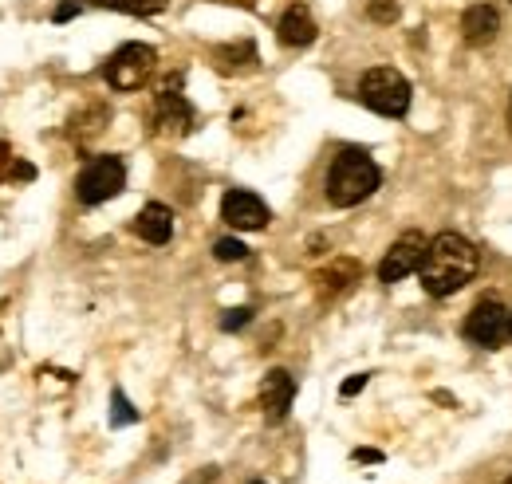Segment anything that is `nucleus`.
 <instances>
[{"label":"nucleus","instance_id":"nucleus-1","mask_svg":"<svg viewBox=\"0 0 512 484\" xmlns=\"http://www.w3.org/2000/svg\"><path fill=\"white\" fill-rule=\"evenodd\" d=\"M477 268H481L477 244L465 241L461 233H442V237H434L430 248H426V260H422L418 276H422V288L430 296L446 300V296L461 292L477 276Z\"/></svg>","mask_w":512,"mask_h":484},{"label":"nucleus","instance_id":"nucleus-2","mask_svg":"<svg viewBox=\"0 0 512 484\" xmlns=\"http://www.w3.org/2000/svg\"><path fill=\"white\" fill-rule=\"evenodd\" d=\"M383 182V170L375 166V158L367 150H339L331 170H327V201L335 209H351L359 201H367Z\"/></svg>","mask_w":512,"mask_h":484},{"label":"nucleus","instance_id":"nucleus-3","mask_svg":"<svg viewBox=\"0 0 512 484\" xmlns=\"http://www.w3.org/2000/svg\"><path fill=\"white\" fill-rule=\"evenodd\" d=\"M410 95H414L410 79H406L402 71H394V67H371V71L359 79V99H363V107H371V111L383 115V119H402V115L410 111Z\"/></svg>","mask_w":512,"mask_h":484},{"label":"nucleus","instance_id":"nucleus-4","mask_svg":"<svg viewBox=\"0 0 512 484\" xmlns=\"http://www.w3.org/2000/svg\"><path fill=\"white\" fill-rule=\"evenodd\" d=\"M123 185H127V166H123V158L99 154V158H91V162L83 166V174H79V182H75V193H79L83 205H103V201L119 197Z\"/></svg>","mask_w":512,"mask_h":484},{"label":"nucleus","instance_id":"nucleus-5","mask_svg":"<svg viewBox=\"0 0 512 484\" xmlns=\"http://www.w3.org/2000/svg\"><path fill=\"white\" fill-rule=\"evenodd\" d=\"M154 63H158V52L150 44H123L107 67H103V79L115 87V91H138L150 75H154Z\"/></svg>","mask_w":512,"mask_h":484},{"label":"nucleus","instance_id":"nucleus-6","mask_svg":"<svg viewBox=\"0 0 512 484\" xmlns=\"http://www.w3.org/2000/svg\"><path fill=\"white\" fill-rule=\"evenodd\" d=\"M512 331V311L501 300H481L465 315V339L477 347H501Z\"/></svg>","mask_w":512,"mask_h":484},{"label":"nucleus","instance_id":"nucleus-7","mask_svg":"<svg viewBox=\"0 0 512 484\" xmlns=\"http://www.w3.org/2000/svg\"><path fill=\"white\" fill-rule=\"evenodd\" d=\"M426 248H430V241L422 233H402L386 248L383 264H379V280L383 284H402L406 276H414L422 268V260H426Z\"/></svg>","mask_w":512,"mask_h":484},{"label":"nucleus","instance_id":"nucleus-8","mask_svg":"<svg viewBox=\"0 0 512 484\" xmlns=\"http://www.w3.org/2000/svg\"><path fill=\"white\" fill-rule=\"evenodd\" d=\"M268 205L256 197L253 189H229L225 197H221V221L229 225V229H241V233H256V229H264L268 225Z\"/></svg>","mask_w":512,"mask_h":484},{"label":"nucleus","instance_id":"nucleus-9","mask_svg":"<svg viewBox=\"0 0 512 484\" xmlns=\"http://www.w3.org/2000/svg\"><path fill=\"white\" fill-rule=\"evenodd\" d=\"M296 402V378L288 370H268L264 374V386H260V410L268 422H284L288 410Z\"/></svg>","mask_w":512,"mask_h":484},{"label":"nucleus","instance_id":"nucleus-10","mask_svg":"<svg viewBox=\"0 0 512 484\" xmlns=\"http://www.w3.org/2000/svg\"><path fill=\"white\" fill-rule=\"evenodd\" d=\"M154 126L162 134H186L193 126V107L190 99L178 87H162L154 99Z\"/></svg>","mask_w":512,"mask_h":484},{"label":"nucleus","instance_id":"nucleus-11","mask_svg":"<svg viewBox=\"0 0 512 484\" xmlns=\"http://www.w3.org/2000/svg\"><path fill=\"white\" fill-rule=\"evenodd\" d=\"M497 28H501V16H497L493 4H469L465 16H461V40L473 44V48L489 44L497 36Z\"/></svg>","mask_w":512,"mask_h":484},{"label":"nucleus","instance_id":"nucleus-12","mask_svg":"<svg viewBox=\"0 0 512 484\" xmlns=\"http://www.w3.org/2000/svg\"><path fill=\"white\" fill-rule=\"evenodd\" d=\"M316 20H312V12L304 8V4H292L284 16H280V24H276V36H280V44H288V48H308L312 40H316Z\"/></svg>","mask_w":512,"mask_h":484},{"label":"nucleus","instance_id":"nucleus-13","mask_svg":"<svg viewBox=\"0 0 512 484\" xmlns=\"http://www.w3.org/2000/svg\"><path fill=\"white\" fill-rule=\"evenodd\" d=\"M134 233L142 237L146 244H166L174 237V213H170V205H158V201H150L138 217H134Z\"/></svg>","mask_w":512,"mask_h":484},{"label":"nucleus","instance_id":"nucleus-14","mask_svg":"<svg viewBox=\"0 0 512 484\" xmlns=\"http://www.w3.org/2000/svg\"><path fill=\"white\" fill-rule=\"evenodd\" d=\"M359 276H363V268L355 264V260H347V256H339V260H331L327 268H323L320 276H316V284H320V296H343L351 284H359Z\"/></svg>","mask_w":512,"mask_h":484},{"label":"nucleus","instance_id":"nucleus-15","mask_svg":"<svg viewBox=\"0 0 512 484\" xmlns=\"http://www.w3.org/2000/svg\"><path fill=\"white\" fill-rule=\"evenodd\" d=\"M213 60H217L221 71H237V67L256 63V52H253V44H233V48H217Z\"/></svg>","mask_w":512,"mask_h":484},{"label":"nucleus","instance_id":"nucleus-16","mask_svg":"<svg viewBox=\"0 0 512 484\" xmlns=\"http://www.w3.org/2000/svg\"><path fill=\"white\" fill-rule=\"evenodd\" d=\"M36 170L28 162H20L16 154H8V146H0V182H32Z\"/></svg>","mask_w":512,"mask_h":484},{"label":"nucleus","instance_id":"nucleus-17","mask_svg":"<svg viewBox=\"0 0 512 484\" xmlns=\"http://www.w3.org/2000/svg\"><path fill=\"white\" fill-rule=\"evenodd\" d=\"M95 4L111 12H127V16H154L166 8V0H95Z\"/></svg>","mask_w":512,"mask_h":484},{"label":"nucleus","instance_id":"nucleus-18","mask_svg":"<svg viewBox=\"0 0 512 484\" xmlns=\"http://www.w3.org/2000/svg\"><path fill=\"white\" fill-rule=\"evenodd\" d=\"M130 422H138V410L130 406L123 390H115L111 394V425H130Z\"/></svg>","mask_w":512,"mask_h":484},{"label":"nucleus","instance_id":"nucleus-19","mask_svg":"<svg viewBox=\"0 0 512 484\" xmlns=\"http://www.w3.org/2000/svg\"><path fill=\"white\" fill-rule=\"evenodd\" d=\"M367 16L375 24H394L398 20V0H367Z\"/></svg>","mask_w":512,"mask_h":484},{"label":"nucleus","instance_id":"nucleus-20","mask_svg":"<svg viewBox=\"0 0 512 484\" xmlns=\"http://www.w3.org/2000/svg\"><path fill=\"white\" fill-rule=\"evenodd\" d=\"M213 256L229 264V260H245V256H249V248H245V244L237 241V237H225V241L213 244Z\"/></svg>","mask_w":512,"mask_h":484},{"label":"nucleus","instance_id":"nucleus-21","mask_svg":"<svg viewBox=\"0 0 512 484\" xmlns=\"http://www.w3.org/2000/svg\"><path fill=\"white\" fill-rule=\"evenodd\" d=\"M249 319H253V307H233L221 315V331H241Z\"/></svg>","mask_w":512,"mask_h":484},{"label":"nucleus","instance_id":"nucleus-22","mask_svg":"<svg viewBox=\"0 0 512 484\" xmlns=\"http://www.w3.org/2000/svg\"><path fill=\"white\" fill-rule=\"evenodd\" d=\"M79 12H83V4H79V0H64V4H60V8L52 12V20H56V24H64V20L79 16Z\"/></svg>","mask_w":512,"mask_h":484},{"label":"nucleus","instance_id":"nucleus-23","mask_svg":"<svg viewBox=\"0 0 512 484\" xmlns=\"http://www.w3.org/2000/svg\"><path fill=\"white\" fill-rule=\"evenodd\" d=\"M367 378H371V374H351V378L343 382V398H355V394L367 386Z\"/></svg>","mask_w":512,"mask_h":484},{"label":"nucleus","instance_id":"nucleus-24","mask_svg":"<svg viewBox=\"0 0 512 484\" xmlns=\"http://www.w3.org/2000/svg\"><path fill=\"white\" fill-rule=\"evenodd\" d=\"M355 461H383L375 449H355Z\"/></svg>","mask_w":512,"mask_h":484},{"label":"nucleus","instance_id":"nucleus-25","mask_svg":"<svg viewBox=\"0 0 512 484\" xmlns=\"http://www.w3.org/2000/svg\"><path fill=\"white\" fill-rule=\"evenodd\" d=\"M217 4H237V8H253L256 0H217Z\"/></svg>","mask_w":512,"mask_h":484},{"label":"nucleus","instance_id":"nucleus-26","mask_svg":"<svg viewBox=\"0 0 512 484\" xmlns=\"http://www.w3.org/2000/svg\"><path fill=\"white\" fill-rule=\"evenodd\" d=\"M509 122H512V103H509Z\"/></svg>","mask_w":512,"mask_h":484},{"label":"nucleus","instance_id":"nucleus-27","mask_svg":"<svg viewBox=\"0 0 512 484\" xmlns=\"http://www.w3.org/2000/svg\"><path fill=\"white\" fill-rule=\"evenodd\" d=\"M505 484H512V477H509V481H505Z\"/></svg>","mask_w":512,"mask_h":484},{"label":"nucleus","instance_id":"nucleus-28","mask_svg":"<svg viewBox=\"0 0 512 484\" xmlns=\"http://www.w3.org/2000/svg\"><path fill=\"white\" fill-rule=\"evenodd\" d=\"M509 339H512V331H509Z\"/></svg>","mask_w":512,"mask_h":484},{"label":"nucleus","instance_id":"nucleus-29","mask_svg":"<svg viewBox=\"0 0 512 484\" xmlns=\"http://www.w3.org/2000/svg\"><path fill=\"white\" fill-rule=\"evenodd\" d=\"M253 484H260V481H253Z\"/></svg>","mask_w":512,"mask_h":484}]
</instances>
